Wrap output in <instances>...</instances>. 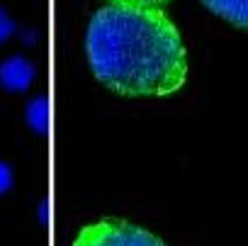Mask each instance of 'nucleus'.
Returning a JSON list of instances; mask_svg holds the SVG:
<instances>
[{"mask_svg": "<svg viewBox=\"0 0 248 246\" xmlns=\"http://www.w3.org/2000/svg\"><path fill=\"white\" fill-rule=\"evenodd\" d=\"M85 51L95 78L119 95H170L187 78L183 39L156 8L112 3L97 10L88 25Z\"/></svg>", "mask_w": 248, "mask_h": 246, "instance_id": "obj_1", "label": "nucleus"}, {"mask_svg": "<svg viewBox=\"0 0 248 246\" xmlns=\"http://www.w3.org/2000/svg\"><path fill=\"white\" fill-rule=\"evenodd\" d=\"M73 246H166V244L137 224L122 219H102L88 224L78 234Z\"/></svg>", "mask_w": 248, "mask_h": 246, "instance_id": "obj_2", "label": "nucleus"}, {"mask_svg": "<svg viewBox=\"0 0 248 246\" xmlns=\"http://www.w3.org/2000/svg\"><path fill=\"white\" fill-rule=\"evenodd\" d=\"M32 81H34L32 61H27L22 56H13L0 64V85L5 90H13V93L27 90L32 85Z\"/></svg>", "mask_w": 248, "mask_h": 246, "instance_id": "obj_3", "label": "nucleus"}, {"mask_svg": "<svg viewBox=\"0 0 248 246\" xmlns=\"http://www.w3.org/2000/svg\"><path fill=\"white\" fill-rule=\"evenodd\" d=\"M202 3L233 27L248 30V0H202Z\"/></svg>", "mask_w": 248, "mask_h": 246, "instance_id": "obj_4", "label": "nucleus"}, {"mask_svg": "<svg viewBox=\"0 0 248 246\" xmlns=\"http://www.w3.org/2000/svg\"><path fill=\"white\" fill-rule=\"evenodd\" d=\"M25 119H27V125H30L37 134H44V132L49 130V100H46V98H34V100L27 105Z\"/></svg>", "mask_w": 248, "mask_h": 246, "instance_id": "obj_5", "label": "nucleus"}, {"mask_svg": "<svg viewBox=\"0 0 248 246\" xmlns=\"http://www.w3.org/2000/svg\"><path fill=\"white\" fill-rule=\"evenodd\" d=\"M13 32H15V22L10 20V15H8L3 8H0V44H3Z\"/></svg>", "mask_w": 248, "mask_h": 246, "instance_id": "obj_6", "label": "nucleus"}, {"mask_svg": "<svg viewBox=\"0 0 248 246\" xmlns=\"http://www.w3.org/2000/svg\"><path fill=\"white\" fill-rule=\"evenodd\" d=\"M13 188V171L5 161H0V195Z\"/></svg>", "mask_w": 248, "mask_h": 246, "instance_id": "obj_7", "label": "nucleus"}, {"mask_svg": "<svg viewBox=\"0 0 248 246\" xmlns=\"http://www.w3.org/2000/svg\"><path fill=\"white\" fill-rule=\"evenodd\" d=\"M114 5H134V8H156L166 0H112Z\"/></svg>", "mask_w": 248, "mask_h": 246, "instance_id": "obj_8", "label": "nucleus"}]
</instances>
